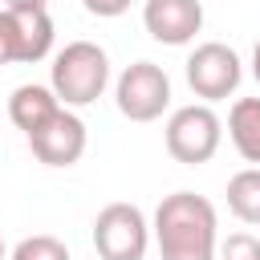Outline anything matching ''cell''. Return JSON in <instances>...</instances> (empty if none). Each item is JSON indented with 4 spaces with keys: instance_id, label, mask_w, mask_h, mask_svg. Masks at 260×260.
<instances>
[{
    "instance_id": "e0dca14e",
    "label": "cell",
    "mask_w": 260,
    "mask_h": 260,
    "mask_svg": "<svg viewBox=\"0 0 260 260\" xmlns=\"http://www.w3.org/2000/svg\"><path fill=\"white\" fill-rule=\"evenodd\" d=\"M49 0H4V8H45Z\"/></svg>"
},
{
    "instance_id": "7c38bea8",
    "label": "cell",
    "mask_w": 260,
    "mask_h": 260,
    "mask_svg": "<svg viewBox=\"0 0 260 260\" xmlns=\"http://www.w3.org/2000/svg\"><path fill=\"white\" fill-rule=\"evenodd\" d=\"M228 211L244 223H260V167L228 179Z\"/></svg>"
},
{
    "instance_id": "5bb4252c",
    "label": "cell",
    "mask_w": 260,
    "mask_h": 260,
    "mask_svg": "<svg viewBox=\"0 0 260 260\" xmlns=\"http://www.w3.org/2000/svg\"><path fill=\"white\" fill-rule=\"evenodd\" d=\"M219 256L223 260H260V240L252 232H232L219 244Z\"/></svg>"
},
{
    "instance_id": "52a82bcc",
    "label": "cell",
    "mask_w": 260,
    "mask_h": 260,
    "mask_svg": "<svg viewBox=\"0 0 260 260\" xmlns=\"http://www.w3.org/2000/svg\"><path fill=\"white\" fill-rule=\"evenodd\" d=\"M28 146L45 167H73L85 154V122L61 106L45 126H37L28 134Z\"/></svg>"
},
{
    "instance_id": "d6986e66",
    "label": "cell",
    "mask_w": 260,
    "mask_h": 260,
    "mask_svg": "<svg viewBox=\"0 0 260 260\" xmlns=\"http://www.w3.org/2000/svg\"><path fill=\"white\" fill-rule=\"evenodd\" d=\"M0 260H4V240H0Z\"/></svg>"
},
{
    "instance_id": "ac0fdd59",
    "label": "cell",
    "mask_w": 260,
    "mask_h": 260,
    "mask_svg": "<svg viewBox=\"0 0 260 260\" xmlns=\"http://www.w3.org/2000/svg\"><path fill=\"white\" fill-rule=\"evenodd\" d=\"M252 73H256V81H260V41H256V49H252Z\"/></svg>"
},
{
    "instance_id": "3957f363",
    "label": "cell",
    "mask_w": 260,
    "mask_h": 260,
    "mask_svg": "<svg viewBox=\"0 0 260 260\" xmlns=\"http://www.w3.org/2000/svg\"><path fill=\"white\" fill-rule=\"evenodd\" d=\"M219 138H223V122L207 102L183 106L167 122V150L183 167H203L219 150Z\"/></svg>"
},
{
    "instance_id": "2e32d148",
    "label": "cell",
    "mask_w": 260,
    "mask_h": 260,
    "mask_svg": "<svg viewBox=\"0 0 260 260\" xmlns=\"http://www.w3.org/2000/svg\"><path fill=\"white\" fill-rule=\"evenodd\" d=\"M85 4V12H93V16H122L134 0H81Z\"/></svg>"
},
{
    "instance_id": "9a60e30c",
    "label": "cell",
    "mask_w": 260,
    "mask_h": 260,
    "mask_svg": "<svg viewBox=\"0 0 260 260\" xmlns=\"http://www.w3.org/2000/svg\"><path fill=\"white\" fill-rule=\"evenodd\" d=\"M20 61V49H16V16L12 8H0V65H12Z\"/></svg>"
},
{
    "instance_id": "6da1fadb",
    "label": "cell",
    "mask_w": 260,
    "mask_h": 260,
    "mask_svg": "<svg viewBox=\"0 0 260 260\" xmlns=\"http://www.w3.org/2000/svg\"><path fill=\"white\" fill-rule=\"evenodd\" d=\"M215 207L195 191L162 195L154 207V240L162 260H215Z\"/></svg>"
},
{
    "instance_id": "4fadbf2b",
    "label": "cell",
    "mask_w": 260,
    "mask_h": 260,
    "mask_svg": "<svg viewBox=\"0 0 260 260\" xmlns=\"http://www.w3.org/2000/svg\"><path fill=\"white\" fill-rule=\"evenodd\" d=\"M8 260H69V248L57 236H24Z\"/></svg>"
},
{
    "instance_id": "5b68a950",
    "label": "cell",
    "mask_w": 260,
    "mask_h": 260,
    "mask_svg": "<svg viewBox=\"0 0 260 260\" xmlns=\"http://www.w3.org/2000/svg\"><path fill=\"white\" fill-rule=\"evenodd\" d=\"M114 98H118V110L130 122H154L171 106V77L154 61H134V65L122 69Z\"/></svg>"
},
{
    "instance_id": "ba28073f",
    "label": "cell",
    "mask_w": 260,
    "mask_h": 260,
    "mask_svg": "<svg viewBox=\"0 0 260 260\" xmlns=\"http://www.w3.org/2000/svg\"><path fill=\"white\" fill-rule=\"evenodd\" d=\"M142 24L158 45H187L203 28V4L199 0H146Z\"/></svg>"
},
{
    "instance_id": "8fae6325",
    "label": "cell",
    "mask_w": 260,
    "mask_h": 260,
    "mask_svg": "<svg viewBox=\"0 0 260 260\" xmlns=\"http://www.w3.org/2000/svg\"><path fill=\"white\" fill-rule=\"evenodd\" d=\"M228 134H232V146L240 150V158L260 167V98H240L228 110Z\"/></svg>"
},
{
    "instance_id": "30bf717a",
    "label": "cell",
    "mask_w": 260,
    "mask_h": 260,
    "mask_svg": "<svg viewBox=\"0 0 260 260\" xmlns=\"http://www.w3.org/2000/svg\"><path fill=\"white\" fill-rule=\"evenodd\" d=\"M16 16V49H20V61L32 65L41 57H49L53 49V20L45 8H12Z\"/></svg>"
},
{
    "instance_id": "9c48e42d",
    "label": "cell",
    "mask_w": 260,
    "mask_h": 260,
    "mask_svg": "<svg viewBox=\"0 0 260 260\" xmlns=\"http://www.w3.org/2000/svg\"><path fill=\"white\" fill-rule=\"evenodd\" d=\"M57 110H61V102H57V93L49 85H16L12 98H8V118L24 134H32L37 126H45Z\"/></svg>"
},
{
    "instance_id": "277c9868",
    "label": "cell",
    "mask_w": 260,
    "mask_h": 260,
    "mask_svg": "<svg viewBox=\"0 0 260 260\" xmlns=\"http://www.w3.org/2000/svg\"><path fill=\"white\" fill-rule=\"evenodd\" d=\"M150 223L134 203H106L93 219V248L102 260H142Z\"/></svg>"
},
{
    "instance_id": "7a4b0ae2",
    "label": "cell",
    "mask_w": 260,
    "mask_h": 260,
    "mask_svg": "<svg viewBox=\"0 0 260 260\" xmlns=\"http://www.w3.org/2000/svg\"><path fill=\"white\" fill-rule=\"evenodd\" d=\"M106 85H110V57H106L102 45H93V41H69L53 57L49 89L57 93V102H65V106H89V102L102 98Z\"/></svg>"
},
{
    "instance_id": "8992f818",
    "label": "cell",
    "mask_w": 260,
    "mask_h": 260,
    "mask_svg": "<svg viewBox=\"0 0 260 260\" xmlns=\"http://www.w3.org/2000/svg\"><path fill=\"white\" fill-rule=\"evenodd\" d=\"M240 77H244L240 53L223 41H207L187 57V85L203 102H223L228 93L240 89Z\"/></svg>"
}]
</instances>
